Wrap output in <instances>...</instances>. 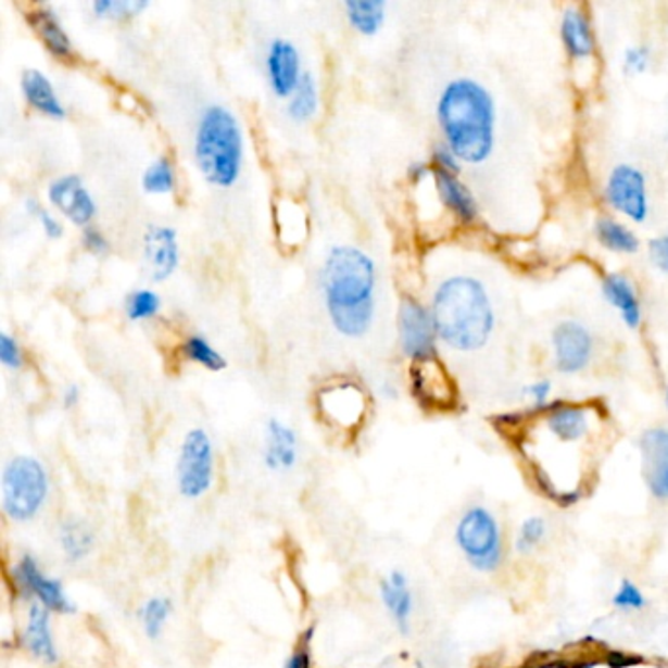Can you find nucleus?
<instances>
[{"instance_id":"obj_31","label":"nucleus","mask_w":668,"mask_h":668,"mask_svg":"<svg viewBox=\"0 0 668 668\" xmlns=\"http://www.w3.org/2000/svg\"><path fill=\"white\" fill-rule=\"evenodd\" d=\"M141 187L153 197H165L177 189V171L171 163L169 157L161 155L157 160L151 161L148 169L143 171Z\"/></svg>"},{"instance_id":"obj_43","label":"nucleus","mask_w":668,"mask_h":668,"mask_svg":"<svg viewBox=\"0 0 668 668\" xmlns=\"http://www.w3.org/2000/svg\"><path fill=\"white\" fill-rule=\"evenodd\" d=\"M648 260L660 273L668 275V236H657L648 241Z\"/></svg>"},{"instance_id":"obj_40","label":"nucleus","mask_w":668,"mask_h":668,"mask_svg":"<svg viewBox=\"0 0 668 668\" xmlns=\"http://www.w3.org/2000/svg\"><path fill=\"white\" fill-rule=\"evenodd\" d=\"M80 240H83V248L89 251V253H92V255H97V257L109 255V238H106L104 231L99 230L94 224L83 230V238H80Z\"/></svg>"},{"instance_id":"obj_46","label":"nucleus","mask_w":668,"mask_h":668,"mask_svg":"<svg viewBox=\"0 0 668 668\" xmlns=\"http://www.w3.org/2000/svg\"><path fill=\"white\" fill-rule=\"evenodd\" d=\"M61 402H63V408L73 409L75 406H79L80 402V389L77 385H70L67 389L63 390L61 394Z\"/></svg>"},{"instance_id":"obj_7","label":"nucleus","mask_w":668,"mask_h":668,"mask_svg":"<svg viewBox=\"0 0 668 668\" xmlns=\"http://www.w3.org/2000/svg\"><path fill=\"white\" fill-rule=\"evenodd\" d=\"M216 482V450L209 431L192 428L182 438L177 457V489L182 499L200 500Z\"/></svg>"},{"instance_id":"obj_8","label":"nucleus","mask_w":668,"mask_h":668,"mask_svg":"<svg viewBox=\"0 0 668 668\" xmlns=\"http://www.w3.org/2000/svg\"><path fill=\"white\" fill-rule=\"evenodd\" d=\"M12 587L22 600L30 604H40L41 608L50 609L51 614H75V602L71 600L65 584L58 577H51L41 567L40 560L31 553H24L11 569Z\"/></svg>"},{"instance_id":"obj_13","label":"nucleus","mask_w":668,"mask_h":668,"mask_svg":"<svg viewBox=\"0 0 668 668\" xmlns=\"http://www.w3.org/2000/svg\"><path fill=\"white\" fill-rule=\"evenodd\" d=\"M306 71L302 70L300 51L287 38L269 41L265 51V75L273 94L280 100H289L297 90Z\"/></svg>"},{"instance_id":"obj_21","label":"nucleus","mask_w":668,"mask_h":668,"mask_svg":"<svg viewBox=\"0 0 668 668\" xmlns=\"http://www.w3.org/2000/svg\"><path fill=\"white\" fill-rule=\"evenodd\" d=\"M21 89L26 104L36 112H40L41 116H48L51 121H63L67 116L65 104L61 102L53 83L40 70L24 71Z\"/></svg>"},{"instance_id":"obj_11","label":"nucleus","mask_w":668,"mask_h":668,"mask_svg":"<svg viewBox=\"0 0 668 668\" xmlns=\"http://www.w3.org/2000/svg\"><path fill=\"white\" fill-rule=\"evenodd\" d=\"M551 343L555 367L563 375H577L587 369L594 355V338L590 329L575 319H565L557 324V328L553 329Z\"/></svg>"},{"instance_id":"obj_41","label":"nucleus","mask_w":668,"mask_h":668,"mask_svg":"<svg viewBox=\"0 0 668 668\" xmlns=\"http://www.w3.org/2000/svg\"><path fill=\"white\" fill-rule=\"evenodd\" d=\"M314 629H308L304 633V638L299 643V647L290 653L285 667L282 668H312V651H310V641H312Z\"/></svg>"},{"instance_id":"obj_5","label":"nucleus","mask_w":668,"mask_h":668,"mask_svg":"<svg viewBox=\"0 0 668 668\" xmlns=\"http://www.w3.org/2000/svg\"><path fill=\"white\" fill-rule=\"evenodd\" d=\"M50 499V475L30 455H16L2 472V512L14 524H30Z\"/></svg>"},{"instance_id":"obj_27","label":"nucleus","mask_w":668,"mask_h":668,"mask_svg":"<svg viewBox=\"0 0 668 668\" xmlns=\"http://www.w3.org/2000/svg\"><path fill=\"white\" fill-rule=\"evenodd\" d=\"M343 11L351 28L365 38L377 36L387 21L385 0H345Z\"/></svg>"},{"instance_id":"obj_30","label":"nucleus","mask_w":668,"mask_h":668,"mask_svg":"<svg viewBox=\"0 0 668 668\" xmlns=\"http://www.w3.org/2000/svg\"><path fill=\"white\" fill-rule=\"evenodd\" d=\"M173 614V600L167 596H151L138 609L141 629L151 641H157L169 626Z\"/></svg>"},{"instance_id":"obj_3","label":"nucleus","mask_w":668,"mask_h":668,"mask_svg":"<svg viewBox=\"0 0 668 668\" xmlns=\"http://www.w3.org/2000/svg\"><path fill=\"white\" fill-rule=\"evenodd\" d=\"M431 316L438 338L459 353L479 351L494 331V306L489 290L469 275H451L441 280L431 297Z\"/></svg>"},{"instance_id":"obj_37","label":"nucleus","mask_w":668,"mask_h":668,"mask_svg":"<svg viewBox=\"0 0 668 668\" xmlns=\"http://www.w3.org/2000/svg\"><path fill=\"white\" fill-rule=\"evenodd\" d=\"M24 206H26V212L34 216V218L38 219V224H40L41 231L50 238V240H61L63 238V224H61V219L51 212V210L46 209V206H41V202L38 199H26L24 202Z\"/></svg>"},{"instance_id":"obj_24","label":"nucleus","mask_w":668,"mask_h":668,"mask_svg":"<svg viewBox=\"0 0 668 668\" xmlns=\"http://www.w3.org/2000/svg\"><path fill=\"white\" fill-rule=\"evenodd\" d=\"M433 180H436V187H438L439 199L461 222L470 224V222L477 219L479 204L472 197L469 187L457 175L433 169Z\"/></svg>"},{"instance_id":"obj_15","label":"nucleus","mask_w":668,"mask_h":668,"mask_svg":"<svg viewBox=\"0 0 668 668\" xmlns=\"http://www.w3.org/2000/svg\"><path fill=\"white\" fill-rule=\"evenodd\" d=\"M141 250L153 282H165L179 269V238L169 226H150L141 238Z\"/></svg>"},{"instance_id":"obj_26","label":"nucleus","mask_w":668,"mask_h":668,"mask_svg":"<svg viewBox=\"0 0 668 668\" xmlns=\"http://www.w3.org/2000/svg\"><path fill=\"white\" fill-rule=\"evenodd\" d=\"M560 38L572 60H589L596 48L592 24L579 7H569L563 14Z\"/></svg>"},{"instance_id":"obj_20","label":"nucleus","mask_w":668,"mask_h":668,"mask_svg":"<svg viewBox=\"0 0 668 668\" xmlns=\"http://www.w3.org/2000/svg\"><path fill=\"white\" fill-rule=\"evenodd\" d=\"M28 24L40 38L43 48L58 60H70L73 55V41L65 30L60 14L50 4H38L28 12Z\"/></svg>"},{"instance_id":"obj_39","label":"nucleus","mask_w":668,"mask_h":668,"mask_svg":"<svg viewBox=\"0 0 668 668\" xmlns=\"http://www.w3.org/2000/svg\"><path fill=\"white\" fill-rule=\"evenodd\" d=\"M651 50L648 46H633L628 48L623 53V67L631 75H639V73H645L651 67Z\"/></svg>"},{"instance_id":"obj_25","label":"nucleus","mask_w":668,"mask_h":668,"mask_svg":"<svg viewBox=\"0 0 668 668\" xmlns=\"http://www.w3.org/2000/svg\"><path fill=\"white\" fill-rule=\"evenodd\" d=\"M602 294H604V299L608 300L609 306L618 310L619 316L626 322L629 329H638L641 326L643 312H641V304H639L638 290L626 275L612 273L608 277H604Z\"/></svg>"},{"instance_id":"obj_42","label":"nucleus","mask_w":668,"mask_h":668,"mask_svg":"<svg viewBox=\"0 0 668 668\" xmlns=\"http://www.w3.org/2000/svg\"><path fill=\"white\" fill-rule=\"evenodd\" d=\"M431 160H433V169L445 171V173H453V175H457L461 171V161L445 143H439L433 148Z\"/></svg>"},{"instance_id":"obj_9","label":"nucleus","mask_w":668,"mask_h":668,"mask_svg":"<svg viewBox=\"0 0 668 668\" xmlns=\"http://www.w3.org/2000/svg\"><path fill=\"white\" fill-rule=\"evenodd\" d=\"M438 329L431 310L414 299H404L399 308V343L414 365L438 357Z\"/></svg>"},{"instance_id":"obj_38","label":"nucleus","mask_w":668,"mask_h":668,"mask_svg":"<svg viewBox=\"0 0 668 668\" xmlns=\"http://www.w3.org/2000/svg\"><path fill=\"white\" fill-rule=\"evenodd\" d=\"M0 363L11 370H18L24 365L21 343L9 331H0Z\"/></svg>"},{"instance_id":"obj_6","label":"nucleus","mask_w":668,"mask_h":668,"mask_svg":"<svg viewBox=\"0 0 668 668\" xmlns=\"http://www.w3.org/2000/svg\"><path fill=\"white\" fill-rule=\"evenodd\" d=\"M455 545L470 569L496 572L504 563L506 547L499 518L487 506H470L461 514L455 526Z\"/></svg>"},{"instance_id":"obj_35","label":"nucleus","mask_w":668,"mask_h":668,"mask_svg":"<svg viewBox=\"0 0 668 668\" xmlns=\"http://www.w3.org/2000/svg\"><path fill=\"white\" fill-rule=\"evenodd\" d=\"M547 519L541 516H529L521 521L516 535V549L521 555H528L545 541L547 538Z\"/></svg>"},{"instance_id":"obj_36","label":"nucleus","mask_w":668,"mask_h":668,"mask_svg":"<svg viewBox=\"0 0 668 668\" xmlns=\"http://www.w3.org/2000/svg\"><path fill=\"white\" fill-rule=\"evenodd\" d=\"M612 606L629 614V612H643L647 608L648 602L643 590L639 589L633 580L623 579L612 596Z\"/></svg>"},{"instance_id":"obj_2","label":"nucleus","mask_w":668,"mask_h":668,"mask_svg":"<svg viewBox=\"0 0 668 668\" xmlns=\"http://www.w3.org/2000/svg\"><path fill=\"white\" fill-rule=\"evenodd\" d=\"M436 112L445 146L461 163L480 165L489 160L496 143V104L484 85L470 77L450 80Z\"/></svg>"},{"instance_id":"obj_1","label":"nucleus","mask_w":668,"mask_h":668,"mask_svg":"<svg viewBox=\"0 0 668 668\" xmlns=\"http://www.w3.org/2000/svg\"><path fill=\"white\" fill-rule=\"evenodd\" d=\"M377 265L355 245H333L319 270V289L333 329L350 340L369 333L377 310Z\"/></svg>"},{"instance_id":"obj_29","label":"nucleus","mask_w":668,"mask_h":668,"mask_svg":"<svg viewBox=\"0 0 668 668\" xmlns=\"http://www.w3.org/2000/svg\"><path fill=\"white\" fill-rule=\"evenodd\" d=\"M180 355L192 365H199L202 369L212 370V373H218L228 367L226 357L210 343L209 338L200 333H190L189 338H185V341L180 343Z\"/></svg>"},{"instance_id":"obj_17","label":"nucleus","mask_w":668,"mask_h":668,"mask_svg":"<svg viewBox=\"0 0 668 668\" xmlns=\"http://www.w3.org/2000/svg\"><path fill=\"white\" fill-rule=\"evenodd\" d=\"M22 647L26 653L40 660L43 665L60 663V647L53 635L50 609L41 608L40 604H30L26 612V621L22 628Z\"/></svg>"},{"instance_id":"obj_14","label":"nucleus","mask_w":668,"mask_h":668,"mask_svg":"<svg viewBox=\"0 0 668 668\" xmlns=\"http://www.w3.org/2000/svg\"><path fill=\"white\" fill-rule=\"evenodd\" d=\"M48 200L61 216L79 228H89L97 216V202L77 175H61L48 187Z\"/></svg>"},{"instance_id":"obj_12","label":"nucleus","mask_w":668,"mask_h":668,"mask_svg":"<svg viewBox=\"0 0 668 668\" xmlns=\"http://www.w3.org/2000/svg\"><path fill=\"white\" fill-rule=\"evenodd\" d=\"M318 409L322 418L340 429H353L360 426L365 412L367 399L361 387L351 380L328 385L318 392Z\"/></svg>"},{"instance_id":"obj_28","label":"nucleus","mask_w":668,"mask_h":668,"mask_svg":"<svg viewBox=\"0 0 668 668\" xmlns=\"http://www.w3.org/2000/svg\"><path fill=\"white\" fill-rule=\"evenodd\" d=\"M319 106L318 83L312 77V73H304L297 90L287 100V116L294 124H306L316 116Z\"/></svg>"},{"instance_id":"obj_10","label":"nucleus","mask_w":668,"mask_h":668,"mask_svg":"<svg viewBox=\"0 0 668 668\" xmlns=\"http://www.w3.org/2000/svg\"><path fill=\"white\" fill-rule=\"evenodd\" d=\"M604 192L609 206L626 218L635 224H643L648 218L647 179L638 167L629 163L616 165L609 173Z\"/></svg>"},{"instance_id":"obj_4","label":"nucleus","mask_w":668,"mask_h":668,"mask_svg":"<svg viewBox=\"0 0 668 668\" xmlns=\"http://www.w3.org/2000/svg\"><path fill=\"white\" fill-rule=\"evenodd\" d=\"M192 153L200 177L212 187L231 189L240 180L245 138L240 121L230 109L222 104L202 109L194 128Z\"/></svg>"},{"instance_id":"obj_32","label":"nucleus","mask_w":668,"mask_h":668,"mask_svg":"<svg viewBox=\"0 0 668 668\" xmlns=\"http://www.w3.org/2000/svg\"><path fill=\"white\" fill-rule=\"evenodd\" d=\"M596 238L606 250L614 253H638L639 240L635 234L614 218H600L596 222Z\"/></svg>"},{"instance_id":"obj_34","label":"nucleus","mask_w":668,"mask_h":668,"mask_svg":"<svg viewBox=\"0 0 668 668\" xmlns=\"http://www.w3.org/2000/svg\"><path fill=\"white\" fill-rule=\"evenodd\" d=\"M124 308H126V318L130 322H148L161 312L160 294L151 289L134 290L128 294Z\"/></svg>"},{"instance_id":"obj_19","label":"nucleus","mask_w":668,"mask_h":668,"mask_svg":"<svg viewBox=\"0 0 668 668\" xmlns=\"http://www.w3.org/2000/svg\"><path fill=\"white\" fill-rule=\"evenodd\" d=\"M379 596L394 628L399 629L402 635H409L416 600L408 577L402 570H390L389 575L380 580Z\"/></svg>"},{"instance_id":"obj_44","label":"nucleus","mask_w":668,"mask_h":668,"mask_svg":"<svg viewBox=\"0 0 668 668\" xmlns=\"http://www.w3.org/2000/svg\"><path fill=\"white\" fill-rule=\"evenodd\" d=\"M551 392H553V387H551L549 380H538V382L529 385L528 389H526V394H528L529 399L533 400L535 408H547Z\"/></svg>"},{"instance_id":"obj_22","label":"nucleus","mask_w":668,"mask_h":668,"mask_svg":"<svg viewBox=\"0 0 668 668\" xmlns=\"http://www.w3.org/2000/svg\"><path fill=\"white\" fill-rule=\"evenodd\" d=\"M545 426L560 443H577L589 436V412L577 404H551L547 406Z\"/></svg>"},{"instance_id":"obj_47","label":"nucleus","mask_w":668,"mask_h":668,"mask_svg":"<svg viewBox=\"0 0 668 668\" xmlns=\"http://www.w3.org/2000/svg\"><path fill=\"white\" fill-rule=\"evenodd\" d=\"M667 404H668V390H667Z\"/></svg>"},{"instance_id":"obj_18","label":"nucleus","mask_w":668,"mask_h":668,"mask_svg":"<svg viewBox=\"0 0 668 668\" xmlns=\"http://www.w3.org/2000/svg\"><path fill=\"white\" fill-rule=\"evenodd\" d=\"M261 461L270 472H289L299 465V436L289 424L277 418L267 421Z\"/></svg>"},{"instance_id":"obj_33","label":"nucleus","mask_w":668,"mask_h":668,"mask_svg":"<svg viewBox=\"0 0 668 668\" xmlns=\"http://www.w3.org/2000/svg\"><path fill=\"white\" fill-rule=\"evenodd\" d=\"M150 7L148 0H94L92 14L100 21H130Z\"/></svg>"},{"instance_id":"obj_16","label":"nucleus","mask_w":668,"mask_h":668,"mask_svg":"<svg viewBox=\"0 0 668 668\" xmlns=\"http://www.w3.org/2000/svg\"><path fill=\"white\" fill-rule=\"evenodd\" d=\"M648 494L668 502V428H651L639 439Z\"/></svg>"},{"instance_id":"obj_23","label":"nucleus","mask_w":668,"mask_h":668,"mask_svg":"<svg viewBox=\"0 0 668 668\" xmlns=\"http://www.w3.org/2000/svg\"><path fill=\"white\" fill-rule=\"evenodd\" d=\"M58 545L63 559L70 565H79L92 555L97 545V533L85 519L65 518L58 528Z\"/></svg>"},{"instance_id":"obj_45","label":"nucleus","mask_w":668,"mask_h":668,"mask_svg":"<svg viewBox=\"0 0 668 668\" xmlns=\"http://www.w3.org/2000/svg\"><path fill=\"white\" fill-rule=\"evenodd\" d=\"M428 175H433V167H429L428 163H424V161H416L408 167V179L412 182H419V180L426 179Z\"/></svg>"}]
</instances>
